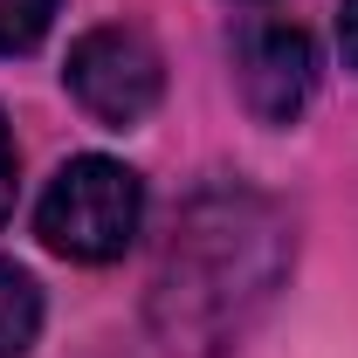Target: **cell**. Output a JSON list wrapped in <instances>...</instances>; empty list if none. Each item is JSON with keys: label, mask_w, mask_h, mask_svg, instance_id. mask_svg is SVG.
<instances>
[{"label": "cell", "mask_w": 358, "mask_h": 358, "mask_svg": "<svg viewBox=\"0 0 358 358\" xmlns=\"http://www.w3.org/2000/svg\"><path fill=\"white\" fill-rule=\"evenodd\" d=\"M289 275V221L282 207L241 186V179H207L179 207L166 255L152 268V338L166 358H227L255 317L275 303Z\"/></svg>", "instance_id": "1"}, {"label": "cell", "mask_w": 358, "mask_h": 358, "mask_svg": "<svg viewBox=\"0 0 358 358\" xmlns=\"http://www.w3.org/2000/svg\"><path fill=\"white\" fill-rule=\"evenodd\" d=\"M138 227H145V179L103 152L69 159L35 200V234L62 262H117L138 241Z\"/></svg>", "instance_id": "2"}, {"label": "cell", "mask_w": 358, "mask_h": 358, "mask_svg": "<svg viewBox=\"0 0 358 358\" xmlns=\"http://www.w3.org/2000/svg\"><path fill=\"white\" fill-rule=\"evenodd\" d=\"M62 83L103 131H131L166 96V62L138 28H90L62 62Z\"/></svg>", "instance_id": "3"}, {"label": "cell", "mask_w": 358, "mask_h": 358, "mask_svg": "<svg viewBox=\"0 0 358 358\" xmlns=\"http://www.w3.org/2000/svg\"><path fill=\"white\" fill-rule=\"evenodd\" d=\"M234 90L255 124H296L317 96V48L296 21H241L234 28Z\"/></svg>", "instance_id": "4"}, {"label": "cell", "mask_w": 358, "mask_h": 358, "mask_svg": "<svg viewBox=\"0 0 358 358\" xmlns=\"http://www.w3.org/2000/svg\"><path fill=\"white\" fill-rule=\"evenodd\" d=\"M42 338V282L21 262H0V358H21Z\"/></svg>", "instance_id": "5"}, {"label": "cell", "mask_w": 358, "mask_h": 358, "mask_svg": "<svg viewBox=\"0 0 358 358\" xmlns=\"http://www.w3.org/2000/svg\"><path fill=\"white\" fill-rule=\"evenodd\" d=\"M55 7L62 0H0V55L35 48L48 35V21H55Z\"/></svg>", "instance_id": "6"}, {"label": "cell", "mask_w": 358, "mask_h": 358, "mask_svg": "<svg viewBox=\"0 0 358 358\" xmlns=\"http://www.w3.org/2000/svg\"><path fill=\"white\" fill-rule=\"evenodd\" d=\"M338 48H345V62L358 69V0H338Z\"/></svg>", "instance_id": "7"}, {"label": "cell", "mask_w": 358, "mask_h": 358, "mask_svg": "<svg viewBox=\"0 0 358 358\" xmlns=\"http://www.w3.org/2000/svg\"><path fill=\"white\" fill-rule=\"evenodd\" d=\"M14 207V138H7V117H0V221Z\"/></svg>", "instance_id": "8"}]
</instances>
